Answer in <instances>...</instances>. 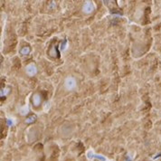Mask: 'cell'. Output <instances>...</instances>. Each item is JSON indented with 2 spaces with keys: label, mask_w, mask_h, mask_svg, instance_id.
<instances>
[{
  "label": "cell",
  "mask_w": 161,
  "mask_h": 161,
  "mask_svg": "<svg viewBox=\"0 0 161 161\" xmlns=\"http://www.w3.org/2000/svg\"><path fill=\"white\" fill-rule=\"evenodd\" d=\"M75 86H76L75 80H74L71 77L67 78V79L65 80V87H66L68 90H72Z\"/></svg>",
  "instance_id": "obj_1"
},
{
  "label": "cell",
  "mask_w": 161,
  "mask_h": 161,
  "mask_svg": "<svg viewBox=\"0 0 161 161\" xmlns=\"http://www.w3.org/2000/svg\"><path fill=\"white\" fill-rule=\"evenodd\" d=\"M26 72H27L29 75H31V76L33 75V74L36 72V68H35L34 64L31 63V64L27 65V66H26Z\"/></svg>",
  "instance_id": "obj_2"
},
{
  "label": "cell",
  "mask_w": 161,
  "mask_h": 161,
  "mask_svg": "<svg viewBox=\"0 0 161 161\" xmlns=\"http://www.w3.org/2000/svg\"><path fill=\"white\" fill-rule=\"evenodd\" d=\"M93 10V5L90 2H87L83 6V11L86 13H90Z\"/></svg>",
  "instance_id": "obj_3"
},
{
  "label": "cell",
  "mask_w": 161,
  "mask_h": 161,
  "mask_svg": "<svg viewBox=\"0 0 161 161\" xmlns=\"http://www.w3.org/2000/svg\"><path fill=\"white\" fill-rule=\"evenodd\" d=\"M33 103L34 106L40 105V103H41V97H40L39 94L36 93V94L33 95Z\"/></svg>",
  "instance_id": "obj_4"
}]
</instances>
